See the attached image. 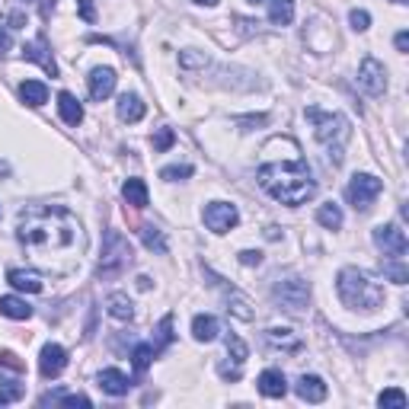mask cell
<instances>
[{
    "instance_id": "obj_4",
    "label": "cell",
    "mask_w": 409,
    "mask_h": 409,
    "mask_svg": "<svg viewBox=\"0 0 409 409\" xmlns=\"http://www.w3.org/2000/svg\"><path fill=\"white\" fill-rule=\"evenodd\" d=\"M307 119L313 121V134L317 141L326 147V157H329L332 166L342 163V151H345V141L351 138V128L349 119L339 112H320V109H307Z\"/></svg>"
},
{
    "instance_id": "obj_42",
    "label": "cell",
    "mask_w": 409,
    "mask_h": 409,
    "mask_svg": "<svg viewBox=\"0 0 409 409\" xmlns=\"http://www.w3.org/2000/svg\"><path fill=\"white\" fill-rule=\"evenodd\" d=\"M262 121H266V115H249V119H236V125L249 131V125H262Z\"/></svg>"
},
{
    "instance_id": "obj_16",
    "label": "cell",
    "mask_w": 409,
    "mask_h": 409,
    "mask_svg": "<svg viewBox=\"0 0 409 409\" xmlns=\"http://www.w3.org/2000/svg\"><path fill=\"white\" fill-rule=\"evenodd\" d=\"M99 387H102V393H109V396H125L128 393V377L121 374L119 368H106V371H99Z\"/></svg>"
},
{
    "instance_id": "obj_31",
    "label": "cell",
    "mask_w": 409,
    "mask_h": 409,
    "mask_svg": "<svg viewBox=\"0 0 409 409\" xmlns=\"http://www.w3.org/2000/svg\"><path fill=\"white\" fill-rule=\"evenodd\" d=\"M383 275H387L390 281H396V285H406L409 281V268L403 266L400 259H383Z\"/></svg>"
},
{
    "instance_id": "obj_8",
    "label": "cell",
    "mask_w": 409,
    "mask_h": 409,
    "mask_svg": "<svg viewBox=\"0 0 409 409\" xmlns=\"http://www.w3.org/2000/svg\"><path fill=\"white\" fill-rule=\"evenodd\" d=\"M374 246L387 259H403L406 256V234L396 224H381V227H374Z\"/></svg>"
},
{
    "instance_id": "obj_15",
    "label": "cell",
    "mask_w": 409,
    "mask_h": 409,
    "mask_svg": "<svg viewBox=\"0 0 409 409\" xmlns=\"http://www.w3.org/2000/svg\"><path fill=\"white\" fill-rule=\"evenodd\" d=\"M266 342L272 345V349L278 351H300L304 349V342H300V336H294L291 329H278V326H272V329H266Z\"/></svg>"
},
{
    "instance_id": "obj_17",
    "label": "cell",
    "mask_w": 409,
    "mask_h": 409,
    "mask_svg": "<svg viewBox=\"0 0 409 409\" xmlns=\"http://www.w3.org/2000/svg\"><path fill=\"white\" fill-rule=\"evenodd\" d=\"M294 390H298V396H300V400H307V403H323L326 400V383L320 381L317 374H304Z\"/></svg>"
},
{
    "instance_id": "obj_34",
    "label": "cell",
    "mask_w": 409,
    "mask_h": 409,
    "mask_svg": "<svg viewBox=\"0 0 409 409\" xmlns=\"http://www.w3.org/2000/svg\"><path fill=\"white\" fill-rule=\"evenodd\" d=\"M227 355L234 358L236 364H243L246 361V355H249V349H246V342H243L240 336H227Z\"/></svg>"
},
{
    "instance_id": "obj_41",
    "label": "cell",
    "mask_w": 409,
    "mask_h": 409,
    "mask_svg": "<svg viewBox=\"0 0 409 409\" xmlns=\"http://www.w3.org/2000/svg\"><path fill=\"white\" fill-rule=\"evenodd\" d=\"M10 48H13V38H10V32H6L4 26H0V58H4Z\"/></svg>"
},
{
    "instance_id": "obj_9",
    "label": "cell",
    "mask_w": 409,
    "mask_h": 409,
    "mask_svg": "<svg viewBox=\"0 0 409 409\" xmlns=\"http://www.w3.org/2000/svg\"><path fill=\"white\" fill-rule=\"evenodd\" d=\"M358 87L364 89L368 96H383L387 89V70L377 58H364L361 67H358Z\"/></svg>"
},
{
    "instance_id": "obj_7",
    "label": "cell",
    "mask_w": 409,
    "mask_h": 409,
    "mask_svg": "<svg viewBox=\"0 0 409 409\" xmlns=\"http://www.w3.org/2000/svg\"><path fill=\"white\" fill-rule=\"evenodd\" d=\"M383 182L377 176H371V173H355L349 182V189H345V198H349V204L355 211H368L371 204L377 202V195H381Z\"/></svg>"
},
{
    "instance_id": "obj_5",
    "label": "cell",
    "mask_w": 409,
    "mask_h": 409,
    "mask_svg": "<svg viewBox=\"0 0 409 409\" xmlns=\"http://www.w3.org/2000/svg\"><path fill=\"white\" fill-rule=\"evenodd\" d=\"M131 266V246H128V240L121 234H109L106 236V249H102V259H99V278H115V275H121L125 268Z\"/></svg>"
},
{
    "instance_id": "obj_21",
    "label": "cell",
    "mask_w": 409,
    "mask_h": 409,
    "mask_svg": "<svg viewBox=\"0 0 409 409\" xmlns=\"http://www.w3.org/2000/svg\"><path fill=\"white\" fill-rule=\"evenodd\" d=\"M58 112H61V119L67 121V125H80V121H83V106L77 102L74 93H61V96H58Z\"/></svg>"
},
{
    "instance_id": "obj_35",
    "label": "cell",
    "mask_w": 409,
    "mask_h": 409,
    "mask_svg": "<svg viewBox=\"0 0 409 409\" xmlns=\"http://www.w3.org/2000/svg\"><path fill=\"white\" fill-rule=\"evenodd\" d=\"M192 173H195V170H192L189 163H182V166L176 163V166H163V170H160V176H163L166 182H176V179H189Z\"/></svg>"
},
{
    "instance_id": "obj_48",
    "label": "cell",
    "mask_w": 409,
    "mask_h": 409,
    "mask_svg": "<svg viewBox=\"0 0 409 409\" xmlns=\"http://www.w3.org/2000/svg\"><path fill=\"white\" fill-rule=\"evenodd\" d=\"M246 4H253V6H259V4H266V0H246Z\"/></svg>"
},
{
    "instance_id": "obj_26",
    "label": "cell",
    "mask_w": 409,
    "mask_h": 409,
    "mask_svg": "<svg viewBox=\"0 0 409 409\" xmlns=\"http://www.w3.org/2000/svg\"><path fill=\"white\" fill-rule=\"evenodd\" d=\"M268 4V19L275 26H288L294 19V0H266Z\"/></svg>"
},
{
    "instance_id": "obj_32",
    "label": "cell",
    "mask_w": 409,
    "mask_h": 409,
    "mask_svg": "<svg viewBox=\"0 0 409 409\" xmlns=\"http://www.w3.org/2000/svg\"><path fill=\"white\" fill-rule=\"evenodd\" d=\"M377 403H381L383 409H406V393H403L400 387H390L377 396Z\"/></svg>"
},
{
    "instance_id": "obj_37",
    "label": "cell",
    "mask_w": 409,
    "mask_h": 409,
    "mask_svg": "<svg viewBox=\"0 0 409 409\" xmlns=\"http://www.w3.org/2000/svg\"><path fill=\"white\" fill-rule=\"evenodd\" d=\"M179 64H182V67H204V64H208V55H198V51H182V55H179Z\"/></svg>"
},
{
    "instance_id": "obj_10",
    "label": "cell",
    "mask_w": 409,
    "mask_h": 409,
    "mask_svg": "<svg viewBox=\"0 0 409 409\" xmlns=\"http://www.w3.org/2000/svg\"><path fill=\"white\" fill-rule=\"evenodd\" d=\"M236 221H240V214H236V208L230 202H211L204 208V224L214 234H227L230 227H236Z\"/></svg>"
},
{
    "instance_id": "obj_3",
    "label": "cell",
    "mask_w": 409,
    "mask_h": 409,
    "mask_svg": "<svg viewBox=\"0 0 409 409\" xmlns=\"http://www.w3.org/2000/svg\"><path fill=\"white\" fill-rule=\"evenodd\" d=\"M336 291H339V298H342V304L351 307V310H377V307L383 304V285L381 281H374L368 272L351 268V266L339 272Z\"/></svg>"
},
{
    "instance_id": "obj_44",
    "label": "cell",
    "mask_w": 409,
    "mask_h": 409,
    "mask_svg": "<svg viewBox=\"0 0 409 409\" xmlns=\"http://www.w3.org/2000/svg\"><path fill=\"white\" fill-rule=\"evenodd\" d=\"M61 403L64 406H89L87 396H61Z\"/></svg>"
},
{
    "instance_id": "obj_20",
    "label": "cell",
    "mask_w": 409,
    "mask_h": 409,
    "mask_svg": "<svg viewBox=\"0 0 409 409\" xmlns=\"http://www.w3.org/2000/svg\"><path fill=\"white\" fill-rule=\"evenodd\" d=\"M6 278H10V285L19 288V291H29V294L42 291V278H38L36 272H26V268H10V272H6Z\"/></svg>"
},
{
    "instance_id": "obj_12",
    "label": "cell",
    "mask_w": 409,
    "mask_h": 409,
    "mask_svg": "<svg viewBox=\"0 0 409 409\" xmlns=\"http://www.w3.org/2000/svg\"><path fill=\"white\" fill-rule=\"evenodd\" d=\"M87 83H89V96H93L96 102H102L106 96H112V89H115V70L112 67H96L93 74L87 77Z\"/></svg>"
},
{
    "instance_id": "obj_2",
    "label": "cell",
    "mask_w": 409,
    "mask_h": 409,
    "mask_svg": "<svg viewBox=\"0 0 409 409\" xmlns=\"http://www.w3.org/2000/svg\"><path fill=\"white\" fill-rule=\"evenodd\" d=\"M256 179L259 185L275 198V202L288 204V208H298L307 198H313L317 185H313V176L307 170L304 160H281V163H262L256 170Z\"/></svg>"
},
{
    "instance_id": "obj_25",
    "label": "cell",
    "mask_w": 409,
    "mask_h": 409,
    "mask_svg": "<svg viewBox=\"0 0 409 409\" xmlns=\"http://www.w3.org/2000/svg\"><path fill=\"white\" fill-rule=\"evenodd\" d=\"M106 307H109V313H112L115 320H131V317H134L131 298H128V294H121V291L109 294V298H106Z\"/></svg>"
},
{
    "instance_id": "obj_1",
    "label": "cell",
    "mask_w": 409,
    "mask_h": 409,
    "mask_svg": "<svg viewBox=\"0 0 409 409\" xmlns=\"http://www.w3.org/2000/svg\"><path fill=\"white\" fill-rule=\"evenodd\" d=\"M16 240L51 275H67L80 262V253L87 246V234L77 214H70L61 204H29L26 211H19Z\"/></svg>"
},
{
    "instance_id": "obj_50",
    "label": "cell",
    "mask_w": 409,
    "mask_h": 409,
    "mask_svg": "<svg viewBox=\"0 0 409 409\" xmlns=\"http://www.w3.org/2000/svg\"><path fill=\"white\" fill-rule=\"evenodd\" d=\"M396 4H406V0H396Z\"/></svg>"
},
{
    "instance_id": "obj_49",
    "label": "cell",
    "mask_w": 409,
    "mask_h": 409,
    "mask_svg": "<svg viewBox=\"0 0 409 409\" xmlns=\"http://www.w3.org/2000/svg\"><path fill=\"white\" fill-rule=\"evenodd\" d=\"M4 173H6V163H0V176H4Z\"/></svg>"
},
{
    "instance_id": "obj_13",
    "label": "cell",
    "mask_w": 409,
    "mask_h": 409,
    "mask_svg": "<svg viewBox=\"0 0 409 409\" xmlns=\"http://www.w3.org/2000/svg\"><path fill=\"white\" fill-rule=\"evenodd\" d=\"M23 58H26V61L42 64V67L48 70L51 77H58V64H55V58H51L48 42H45V38H36V42H26V45H23Z\"/></svg>"
},
{
    "instance_id": "obj_22",
    "label": "cell",
    "mask_w": 409,
    "mask_h": 409,
    "mask_svg": "<svg viewBox=\"0 0 409 409\" xmlns=\"http://www.w3.org/2000/svg\"><path fill=\"white\" fill-rule=\"evenodd\" d=\"M144 102H141V96H134V93H125L119 99V119L121 121H141L144 119Z\"/></svg>"
},
{
    "instance_id": "obj_27",
    "label": "cell",
    "mask_w": 409,
    "mask_h": 409,
    "mask_svg": "<svg viewBox=\"0 0 409 409\" xmlns=\"http://www.w3.org/2000/svg\"><path fill=\"white\" fill-rule=\"evenodd\" d=\"M141 240H144V246L153 249V253H160V256L166 253V236H163V230L153 227V224H144V227H141Z\"/></svg>"
},
{
    "instance_id": "obj_14",
    "label": "cell",
    "mask_w": 409,
    "mask_h": 409,
    "mask_svg": "<svg viewBox=\"0 0 409 409\" xmlns=\"http://www.w3.org/2000/svg\"><path fill=\"white\" fill-rule=\"evenodd\" d=\"M259 393L262 396H272V400H278V396L288 393V381L285 374H281L278 368H268L259 374Z\"/></svg>"
},
{
    "instance_id": "obj_43",
    "label": "cell",
    "mask_w": 409,
    "mask_h": 409,
    "mask_svg": "<svg viewBox=\"0 0 409 409\" xmlns=\"http://www.w3.org/2000/svg\"><path fill=\"white\" fill-rule=\"evenodd\" d=\"M77 6H80V16H83V19H96V13H93V0H77Z\"/></svg>"
},
{
    "instance_id": "obj_11",
    "label": "cell",
    "mask_w": 409,
    "mask_h": 409,
    "mask_svg": "<svg viewBox=\"0 0 409 409\" xmlns=\"http://www.w3.org/2000/svg\"><path fill=\"white\" fill-rule=\"evenodd\" d=\"M64 368H67V351H64L61 345L48 342L42 349V355H38V371H42V377L51 381V377H58Z\"/></svg>"
},
{
    "instance_id": "obj_36",
    "label": "cell",
    "mask_w": 409,
    "mask_h": 409,
    "mask_svg": "<svg viewBox=\"0 0 409 409\" xmlns=\"http://www.w3.org/2000/svg\"><path fill=\"white\" fill-rule=\"evenodd\" d=\"M173 141H176V134H173V128H160V131L153 134V151H157V153L170 151V147H173Z\"/></svg>"
},
{
    "instance_id": "obj_45",
    "label": "cell",
    "mask_w": 409,
    "mask_h": 409,
    "mask_svg": "<svg viewBox=\"0 0 409 409\" xmlns=\"http://www.w3.org/2000/svg\"><path fill=\"white\" fill-rule=\"evenodd\" d=\"M409 48V32H396V51H406Z\"/></svg>"
},
{
    "instance_id": "obj_40",
    "label": "cell",
    "mask_w": 409,
    "mask_h": 409,
    "mask_svg": "<svg viewBox=\"0 0 409 409\" xmlns=\"http://www.w3.org/2000/svg\"><path fill=\"white\" fill-rule=\"evenodd\" d=\"M240 262H243V266H259V262H262V253H256V249H243V253H240Z\"/></svg>"
},
{
    "instance_id": "obj_29",
    "label": "cell",
    "mask_w": 409,
    "mask_h": 409,
    "mask_svg": "<svg viewBox=\"0 0 409 409\" xmlns=\"http://www.w3.org/2000/svg\"><path fill=\"white\" fill-rule=\"evenodd\" d=\"M317 221L323 224V227H329V230H336V227H342V211H339V204H320V211H317Z\"/></svg>"
},
{
    "instance_id": "obj_30",
    "label": "cell",
    "mask_w": 409,
    "mask_h": 409,
    "mask_svg": "<svg viewBox=\"0 0 409 409\" xmlns=\"http://www.w3.org/2000/svg\"><path fill=\"white\" fill-rule=\"evenodd\" d=\"M153 345H147V342H141V345H134V351H131V361H134V371L138 374H144L147 368H151V361H153Z\"/></svg>"
},
{
    "instance_id": "obj_47",
    "label": "cell",
    "mask_w": 409,
    "mask_h": 409,
    "mask_svg": "<svg viewBox=\"0 0 409 409\" xmlns=\"http://www.w3.org/2000/svg\"><path fill=\"white\" fill-rule=\"evenodd\" d=\"M4 403H10V396H6V393H0V406H4Z\"/></svg>"
},
{
    "instance_id": "obj_46",
    "label": "cell",
    "mask_w": 409,
    "mask_h": 409,
    "mask_svg": "<svg viewBox=\"0 0 409 409\" xmlns=\"http://www.w3.org/2000/svg\"><path fill=\"white\" fill-rule=\"evenodd\" d=\"M195 4H202V6H214L217 0H195Z\"/></svg>"
},
{
    "instance_id": "obj_19",
    "label": "cell",
    "mask_w": 409,
    "mask_h": 409,
    "mask_svg": "<svg viewBox=\"0 0 409 409\" xmlns=\"http://www.w3.org/2000/svg\"><path fill=\"white\" fill-rule=\"evenodd\" d=\"M217 332H221V323H217L214 317H208V313H198V317L192 320V336H195L198 342H211V339H217Z\"/></svg>"
},
{
    "instance_id": "obj_24",
    "label": "cell",
    "mask_w": 409,
    "mask_h": 409,
    "mask_svg": "<svg viewBox=\"0 0 409 409\" xmlns=\"http://www.w3.org/2000/svg\"><path fill=\"white\" fill-rule=\"evenodd\" d=\"M0 313L10 320H29L32 317V307L26 304L23 298H13V294H6V298H0Z\"/></svg>"
},
{
    "instance_id": "obj_18",
    "label": "cell",
    "mask_w": 409,
    "mask_h": 409,
    "mask_svg": "<svg viewBox=\"0 0 409 409\" xmlns=\"http://www.w3.org/2000/svg\"><path fill=\"white\" fill-rule=\"evenodd\" d=\"M19 99L36 109V106H42V102H48V87L38 80H23L19 83Z\"/></svg>"
},
{
    "instance_id": "obj_23",
    "label": "cell",
    "mask_w": 409,
    "mask_h": 409,
    "mask_svg": "<svg viewBox=\"0 0 409 409\" xmlns=\"http://www.w3.org/2000/svg\"><path fill=\"white\" fill-rule=\"evenodd\" d=\"M121 195H125V202L131 204V208H147V185L144 179H128L125 185H121Z\"/></svg>"
},
{
    "instance_id": "obj_33",
    "label": "cell",
    "mask_w": 409,
    "mask_h": 409,
    "mask_svg": "<svg viewBox=\"0 0 409 409\" xmlns=\"http://www.w3.org/2000/svg\"><path fill=\"white\" fill-rule=\"evenodd\" d=\"M170 342H173V317L166 313V317L160 320V326H157V345H153V351H163Z\"/></svg>"
},
{
    "instance_id": "obj_39",
    "label": "cell",
    "mask_w": 409,
    "mask_h": 409,
    "mask_svg": "<svg viewBox=\"0 0 409 409\" xmlns=\"http://www.w3.org/2000/svg\"><path fill=\"white\" fill-rule=\"evenodd\" d=\"M0 368H10V371H16V374H23L26 371V364L19 361L13 351H0Z\"/></svg>"
},
{
    "instance_id": "obj_38",
    "label": "cell",
    "mask_w": 409,
    "mask_h": 409,
    "mask_svg": "<svg viewBox=\"0 0 409 409\" xmlns=\"http://www.w3.org/2000/svg\"><path fill=\"white\" fill-rule=\"evenodd\" d=\"M349 23H351V29L364 32V29L371 26V13H368V10H351V13H349Z\"/></svg>"
},
{
    "instance_id": "obj_6",
    "label": "cell",
    "mask_w": 409,
    "mask_h": 409,
    "mask_svg": "<svg viewBox=\"0 0 409 409\" xmlns=\"http://www.w3.org/2000/svg\"><path fill=\"white\" fill-rule=\"evenodd\" d=\"M272 298L278 300L288 313H300L307 307V300H310V285H307L304 278H298V275H285V278L275 281Z\"/></svg>"
},
{
    "instance_id": "obj_28",
    "label": "cell",
    "mask_w": 409,
    "mask_h": 409,
    "mask_svg": "<svg viewBox=\"0 0 409 409\" xmlns=\"http://www.w3.org/2000/svg\"><path fill=\"white\" fill-rule=\"evenodd\" d=\"M224 291H227V288H224ZM227 310L234 313V317H240V320H253V307H249V300L243 298L240 291H234V288L227 291Z\"/></svg>"
}]
</instances>
